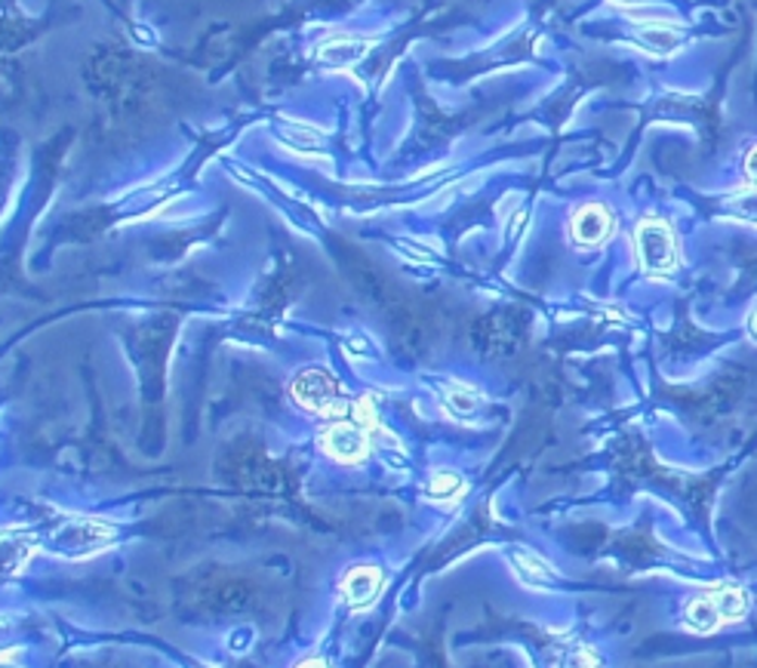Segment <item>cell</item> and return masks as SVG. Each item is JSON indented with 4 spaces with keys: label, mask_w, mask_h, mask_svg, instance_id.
<instances>
[{
    "label": "cell",
    "mask_w": 757,
    "mask_h": 668,
    "mask_svg": "<svg viewBox=\"0 0 757 668\" xmlns=\"http://www.w3.org/2000/svg\"><path fill=\"white\" fill-rule=\"evenodd\" d=\"M290 394H293V401L305 413L324 416L327 423L330 419H342V416L351 413L349 401L342 398L339 379L330 370H324V367H308V370L295 373L293 382H290Z\"/></svg>",
    "instance_id": "6da1fadb"
},
{
    "label": "cell",
    "mask_w": 757,
    "mask_h": 668,
    "mask_svg": "<svg viewBox=\"0 0 757 668\" xmlns=\"http://www.w3.org/2000/svg\"><path fill=\"white\" fill-rule=\"evenodd\" d=\"M748 613V597L739 592V589H715V592L696 594L686 610H683V619H686V629L693 631H715L723 622H736Z\"/></svg>",
    "instance_id": "7a4b0ae2"
},
{
    "label": "cell",
    "mask_w": 757,
    "mask_h": 668,
    "mask_svg": "<svg viewBox=\"0 0 757 668\" xmlns=\"http://www.w3.org/2000/svg\"><path fill=\"white\" fill-rule=\"evenodd\" d=\"M369 438H373V434H369L364 426H357L349 413V416H342V419H330L327 426L320 428L317 444H320V450H324L327 456H332L336 463L357 465L367 459Z\"/></svg>",
    "instance_id": "3957f363"
},
{
    "label": "cell",
    "mask_w": 757,
    "mask_h": 668,
    "mask_svg": "<svg viewBox=\"0 0 757 668\" xmlns=\"http://www.w3.org/2000/svg\"><path fill=\"white\" fill-rule=\"evenodd\" d=\"M634 243H638V260L644 265L646 275H668V272H674V265H678V243H674V235H671L668 225L659 223V219H646V223L638 225Z\"/></svg>",
    "instance_id": "277c9868"
},
{
    "label": "cell",
    "mask_w": 757,
    "mask_h": 668,
    "mask_svg": "<svg viewBox=\"0 0 757 668\" xmlns=\"http://www.w3.org/2000/svg\"><path fill=\"white\" fill-rule=\"evenodd\" d=\"M386 589V576L379 567H369V564H361V567H351L349 574L342 576V585H339V594L342 601L361 610V607H369L379 594Z\"/></svg>",
    "instance_id": "5b68a950"
},
{
    "label": "cell",
    "mask_w": 757,
    "mask_h": 668,
    "mask_svg": "<svg viewBox=\"0 0 757 668\" xmlns=\"http://www.w3.org/2000/svg\"><path fill=\"white\" fill-rule=\"evenodd\" d=\"M572 241L579 247H597L609 238L613 231V216L604 204H585L572 216Z\"/></svg>",
    "instance_id": "8992f818"
},
{
    "label": "cell",
    "mask_w": 757,
    "mask_h": 668,
    "mask_svg": "<svg viewBox=\"0 0 757 668\" xmlns=\"http://www.w3.org/2000/svg\"><path fill=\"white\" fill-rule=\"evenodd\" d=\"M425 496L438 505H456L465 496V478L456 471H431V478L425 483Z\"/></svg>",
    "instance_id": "52a82bcc"
},
{
    "label": "cell",
    "mask_w": 757,
    "mask_h": 668,
    "mask_svg": "<svg viewBox=\"0 0 757 668\" xmlns=\"http://www.w3.org/2000/svg\"><path fill=\"white\" fill-rule=\"evenodd\" d=\"M367 43H354V40H332L320 50V59L327 65H345V62H354V59L364 56Z\"/></svg>",
    "instance_id": "ba28073f"
},
{
    "label": "cell",
    "mask_w": 757,
    "mask_h": 668,
    "mask_svg": "<svg viewBox=\"0 0 757 668\" xmlns=\"http://www.w3.org/2000/svg\"><path fill=\"white\" fill-rule=\"evenodd\" d=\"M517 560V574L523 576L527 582H535V585H542V582H548L552 579V567L545 564V560H539L535 555H527V552H520V555H515Z\"/></svg>",
    "instance_id": "9c48e42d"
},
{
    "label": "cell",
    "mask_w": 757,
    "mask_h": 668,
    "mask_svg": "<svg viewBox=\"0 0 757 668\" xmlns=\"http://www.w3.org/2000/svg\"><path fill=\"white\" fill-rule=\"evenodd\" d=\"M446 407L453 409L456 416H471L478 409V391L465 389V386L450 389L446 391Z\"/></svg>",
    "instance_id": "30bf717a"
},
{
    "label": "cell",
    "mask_w": 757,
    "mask_h": 668,
    "mask_svg": "<svg viewBox=\"0 0 757 668\" xmlns=\"http://www.w3.org/2000/svg\"><path fill=\"white\" fill-rule=\"evenodd\" d=\"M567 668H597V659H594V653L591 650H576L570 656V663H567Z\"/></svg>",
    "instance_id": "8fae6325"
},
{
    "label": "cell",
    "mask_w": 757,
    "mask_h": 668,
    "mask_svg": "<svg viewBox=\"0 0 757 668\" xmlns=\"http://www.w3.org/2000/svg\"><path fill=\"white\" fill-rule=\"evenodd\" d=\"M745 176H748V182L757 188V146L748 151V157H745Z\"/></svg>",
    "instance_id": "7c38bea8"
},
{
    "label": "cell",
    "mask_w": 757,
    "mask_h": 668,
    "mask_svg": "<svg viewBox=\"0 0 757 668\" xmlns=\"http://www.w3.org/2000/svg\"><path fill=\"white\" fill-rule=\"evenodd\" d=\"M295 668H330L324 659H305V663H299Z\"/></svg>",
    "instance_id": "4fadbf2b"
},
{
    "label": "cell",
    "mask_w": 757,
    "mask_h": 668,
    "mask_svg": "<svg viewBox=\"0 0 757 668\" xmlns=\"http://www.w3.org/2000/svg\"><path fill=\"white\" fill-rule=\"evenodd\" d=\"M748 333H752V339L757 342V308H755V315H752V320H748Z\"/></svg>",
    "instance_id": "5bb4252c"
}]
</instances>
